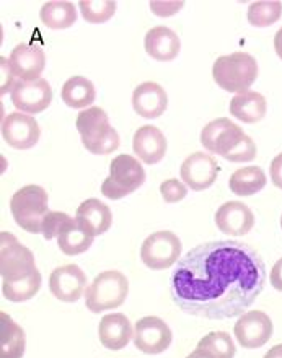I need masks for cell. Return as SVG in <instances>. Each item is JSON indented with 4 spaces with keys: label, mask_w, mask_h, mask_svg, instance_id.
I'll use <instances>...</instances> for the list:
<instances>
[{
    "label": "cell",
    "mask_w": 282,
    "mask_h": 358,
    "mask_svg": "<svg viewBox=\"0 0 282 358\" xmlns=\"http://www.w3.org/2000/svg\"><path fill=\"white\" fill-rule=\"evenodd\" d=\"M41 288V273L34 271L29 275L12 282H2V293L8 301L22 303L31 300Z\"/></svg>",
    "instance_id": "30"
},
{
    "label": "cell",
    "mask_w": 282,
    "mask_h": 358,
    "mask_svg": "<svg viewBox=\"0 0 282 358\" xmlns=\"http://www.w3.org/2000/svg\"><path fill=\"white\" fill-rule=\"evenodd\" d=\"M129 280L120 271H105L93 278L85 292V305L92 313H103L125 305Z\"/></svg>",
    "instance_id": "5"
},
{
    "label": "cell",
    "mask_w": 282,
    "mask_h": 358,
    "mask_svg": "<svg viewBox=\"0 0 282 358\" xmlns=\"http://www.w3.org/2000/svg\"><path fill=\"white\" fill-rule=\"evenodd\" d=\"M282 17V2L278 0H260V2L250 3L248 23L255 28H268L271 24L278 23Z\"/></svg>",
    "instance_id": "31"
},
{
    "label": "cell",
    "mask_w": 282,
    "mask_h": 358,
    "mask_svg": "<svg viewBox=\"0 0 282 358\" xmlns=\"http://www.w3.org/2000/svg\"><path fill=\"white\" fill-rule=\"evenodd\" d=\"M98 337L108 350H121L134 339V327L129 317L122 313H113L101 317L98 324Z\"/></svg>",
    "instance_id": "19"
},
{
    "label": "cell",
    "mask_w": 282,
    "mask_h": 358,
    "mask_svg": "<svg viewBox=\"0 0 282 358\" xmlns=\"http://www.w3.org/2000/svg\"><path fill=\"white\" fill-rule=\"evenodd\" d=\"M146 182V171L137 158L132 155H118L110 163V176L101 184V194L111 201L129 196Z\"/></svg>",
    "instance_id": "6"
},
{
    "label": "cell",
    "mask_w": 282,
    "mask_h": 358,
    "mask_svg": "<svg viewBox=\"0 0 282 358\" xmlns=\"http://www.w3.org/2000/svg\"><path fill=\"white\" fill-rule=\"evenodd\" d=\"M256 153H258V150H256V143L253 142V138L250 136H245L244 141L225 157V160L232 163H248L255 160Z\"/></svg>",
    "instance_id": "35"
},
{
    "label": "cell",
    "mask_w": 282,
    "mask_h": 358,
    "mask_svg": "<svg viewBox=\"0 0 282 358\" xmlns=\"http://www.w3.org/2000/svg\"><path fill=\"white\" fill-rule=\"evenodd\" d=\"M134 345L147 355H158L168 350L173 342V332L158 316L141 317L134 326Z\"/></svg>",
    "instance_id": "11"
},
{
    "label": "cell",
    "mask_w": 282,
    "mask_h": 358,
    "mask_svg": "<svg viewBox=\"0 0 282 358\" xmlns=\"http://www.w3.org/2000/svg\"><path fill=\"white\" fill-rule=\"evenodd\" d=\"M216 225L224 235L245 236L253 230L255 213L244 202H224L216 212Z\"/></svg>",
    "instance_id": "16"
},
{
    "label": "cell",
    "mask_w": 282,
    "mask_h": 358,
    "mask_svg": "<svg viewBox=\"0 0 282 358\" xmlns=\"http://www.w3.org/2000/svg\"><path fill=\"white\" fill-rule=\"evenodd\" d=\"M281 228H282V215H281Z\"/></svg>",
    "instance_id": "42"
},
{
    "label": "cell",
    "mask_w": 282,
    "mask_h": 358,
    "mask_svg": "<svg viewBox=\"0 0 282 358\" xmlns=\"http://www.w3.org/2000/svg\"><path fill=\"white\" fill-rule=\"evenodd\" d=\"M269 176H271V181H273L274 186L282 191V153L276 155L273 158V162H271Z\"/></svg>",
    "instance_id": "38"
},
{
    "label": "cell",
    "mask_w": 282,
    "mask_h": 358,
    "mask_svg": "<svg viewBox=\"0 0 282 358\" xmlns=\"http://www.w3.org/2000/svg\"><path fill=\"white\" fill-rule=\"evenodd\" d=\"M41 22L51 29H67L77 22V8L72 2H46L39 10Z\"/></svg>",
    "instance_id": "28"
},
{
    "label": "cell",
    "mask_w": 282,
    "mask_h": 358,
    "mask_svg": "<svg viewBox=\"0 0 282 358\" xmlns=\"http://www.w3.org/2000/svg\"><path fill=\"white\" fill-rule=\"evenodd\" d=\"M181 241L170 230L152 233L141 246V259L152 271H163L176 264L181 256Z\"/></svg>",
    "instance_id": "8"
},
{
    "label": "cell",
    "mask_w": 282,
    "mask_h": 358,
    "mask_svg": "<svg viewBox=\"0 0 282 358\" xmlns=\"http://www.w3.org/2000/svg\"><path fill=\"white\" fill-rule=\"evenodd\" d=\"M258 62L248 52H232L216 59L212 66V78L216 85L229 93L250 92L258 78Z\"/></svg>",
    "instance_id": "3"
},
{
    "label": "cell",
    "mask_w": 282,
    "mask_h": 358,
    "mask_svg": "<svg viewBox=\"0 0 282 358\" xmlns=\"http://www.w3.org/2000/svg\"><path fill=\"white\" fill-rule=\"evenodd\" d=\"M274 51L282 61V27H281V29H278V33H276V36H274Z\"/></svg>",
    "instance_id": "40"
},
{
    "label": "cell",
    "mask_w": 282,
    "mask_h": 358,
    "mask_svg": "<svg viewBox=\"0 0 282 358\" xmlns=\"http://www.w3.org/2000/svg\"><path fill=\"white\" fill-rule=\"evenodd\" d=\"M143 46L152 59L160 62H170L180 54L181 41L178 34L168 27H153L147 31Z\"/></svg>",
    "instance_id": "22"
},
{
    "label": "cell",
    "mask_w": 282,
    "mask_h": 358,
    "mask_svg": "<svg viewBox=\"0 0 282 358\" xmlns=\"http://www.w3.org/2000/svg\"><path fill=\"white\" fill-rule=\"evenodd\" d=\"M61 98L69 108L85 109L95 101L97 90L92 80L82 76H76L64 83Z\"/></svg>",
    "instance_id": "27"
},
{
    "label": "cell",
    "mask_w": 282,
    "mask_h": 358,
    "mask_svg": "<svg viewBox=\"0 0 282 358\" xmlns=\"http://www.w3.org/2000/svg\"><path fill=\"white\" fill-rule=\"evenodd\" d=\"M76 222L87 235L92 238L100 236L111 228V208L98 199H87L77 208Z\"/></svg>",
    "instance_id": "18"
},
{
    "label": "cell",
    "mask_w": 282,
    "mask_h": 358,
    "mask_svg": "<svg viewBox=\"0 0 282 358\" xmlns=\"http://www.w3.org/2000/svg\"><path fill=\"white\" fill-rule=\"evenodd\" d=\"M72 220L73 218L64 212H49L43 220L41 235L46 238V240H54V238L57 240V236L61 235V231Z\"/></svg>",
    "instance_id": "33"
},
{
    "label": "cell",
    "mask_w": 282,
    "mask_h": 358,
    "mask_svg": "<svg viewBox=\"0 0 282 358\" xmlns=\"http://www.w3.org/2000/svg\"><path fill=\"white\" fill-rule=\"evenodd\" d=\"M87 275L77 264H66L54 268L49 277V290L52 296L64 303H76L85 295Z\"/></svg>",
    "instance_id": "12"
},
{
    "label": "cell",
    "mask_w": 282,
    "mask_h": 358,
    "mask_svg": "<svg viewBox=\"0 0 282 358\" xmlns=\"http://www.w3.org/2000/svg\"><path fill=\"white\" fill-rule=\"evenodd\" d=\"M76 126L83 147L93 155H110L120 148V136L110 124V117L103 108L83 109L78 113Z\"/></svg>",
    "instance_id": "2"
},
{
    "label": "cell",
    "mask_w": 282,
    "mask_h": 358,
    "mask_svg": "<svg viewBox=\"0 0 282 358\" xmlns=\"http://www.w3.org/2000/svg\"><path fill=\"white\" fill-rule=\"evenodd\" d=\"M273 321L261 310L246 311L237 320L234 334L244 349H260L273 337Z\"/></svg>",
    "instance_id": "10"
},
{
    "label": "cell",
    "mask_w": 282,
    "mask_h": 358,
    "mask_svg": "<svg viewBox=\"0 0 282 358\" xmlns=\"http://www.w3.org/2000/svg\"><path fill=\"white\" fill-rule=\"evenodd\" d=\"M48 192L38 184H28L18 189L10 201V212L13 220L22 230L38 235L41 233V225L44 217L48 215Z\"/></svg>",
    "instance_id": "4"
},
{
    "label": "cell",
    "mask_w": 282,
    "mask_h": 358,
    "mask_svg": "<svg viewBox=\"0 0 282 358\" xmlns=\"http://www.w3.org/2000/svg\"><path fill=\"white\" fill-rule=\"evenodd\" d=\"M266 271L255 250L239 241H209L178 261L171 298L188 315L204 320L241 316L258 300Z\"/></svg>",
    "instance_id": "1"
},
{
    "label": "cell",
    "mask_w": 282,
    "mask_h": 358,
    "mask_svg": "<svg viewBox=\"0 0 282 358\" xmlns=\"http://www.w3.org/2000/svg\"><path fill=\"white\" fill-rule=\"evenodd\" d=\"M27 337L22 326L7 313H0V358H23Z\"/></svg>",
    "instance_id": "24"
},
{
    "label": "cell",
    "mask_w": 282,
    "mask_h": 358,
    "mask_svg": "<svg viewBox=\"0 0 282 358\" xmlns=\"http://www.w3.org/2000/svg\"><path fill=\"white\" fill-rule=\"evenodd\" d=\"M2 137L15 150H28L38 143L41 129L33 116L15 111L3 119Z\"/></svg>",
    "instance_id": "13"
},
{
    "label": "cell",
    "mask_w": 282,
    "mask_h": 358,
    "mask_svg": "<svg viewBox=\"0 0 282 358\" xmlns=\"http://www.w3.org/2000/svg\"><path fill=\"white\" fill-rule=\"evenodd\" d=\"M266 182H268V178H266L263 168L244 166L230 176L229 187L235 196L250 197L263 191Z\"/></svg>",
    "instance_id": "26"
},
{
    "label": "cell",
    "mask_w": 282,
    "mask_h": 358,
    "mask_svg": "<svg viewBox=\"0 0 282 358\" xmlns=\"http://www.w3.org/2000/svg\"><path fill=\"white\" fill-rule=\"evenodd\" d=\"M263 358H282V344H278L273 349H269Z\"/></svg>",
    "instance_id": "41"
},
{
    "label": "cell",
    "mask_w": 282,
    "mask_h": 358,
    "mask_svg": "<svg viewBox=\"0 0 282 358\" xmlns=\"http://www.w3.org/2000/svg\"><path fill=\"white\" fill-rule=\"evenodd\" d=\"M246 134L241 131L239 124L232 122L227 117H219L206 124L201 132V143L206 150L225 158L239 143L244 141Z\"/></svg>",
    "instance_id": "9"
},
{
    "label": "cell",
    "mask_w": 282,
    "mask_h": 358,
    "mask_svg": "<svg viewBox=\"0 0 282 358\" xmlns=\"http://www.w3.org/2000/svg\"><path fill=\"white\" fill-rule=\"evenodd\" d=\"M78 7L83 20L93 24L106 23L116 13L115 0H80Z\"/></svg>",
    "instance_id": "32"
},
{
    "label": "cell",
    "mask_w": 282,
    "mask_h": 358,
    "mask_svg": "<svg viewBox=\"0 0 282 358\" xmlns=\"http://www.w3.org/2000/svg\"><path fill=\"white\" fill-rule=\"evenodd\" d=\"M269 282L273 285L274 290L282 292V257L276 261V264L271 268L269 273Z\"/></svg>",
    "instance_id": "39"
},
{
    "label": "cell",
    "mask_w": 282,
    "mask_h": 358,
    "mask_svg": "<svg viewBox=\"0 0 282 358\" xmlns=\"http://www.w3.org/2000/svg\"><path fill=\"white\" fill-rule=\"evenodd\" d=\"M52 101V88L48 80L39 78L34 82H17L12 90V103L20 113L39 114L46 111Z\"/></svg>",
    "instance_id": "15"
},
{
    "label": "cell",
    "mask_w": 282,
    "mask_h": 358,
    "mask_svg": "<svg viewBox=\"0 0 282 358\" xmlns=\"http://www.w3.org/2000/svg\"><path fill=\"white\" fill-rule=\"evenodd\" d=\"M230 114L244 124H256L263 121L268 111V101L258 92H245L230 99Z\"/></svg>",
    "instance_id": "23"
},
{
    "label": "cell",
    "mask_w": 282,
    "mask_h": 358,
    "mask_svg": "<svg viewBox=\"0 0 282 358\" xmlns=\"http://www.w3.org/2000/svg\"><path fill=\"white\" fill-rule=\"evenodd\" d=\"M38 271L31 250L23 246L15 235L8 231L0 233V275L2 282L23 278Z\"/></svg>",
    "instance_id": "7"
},
{
    "label": "cell",
    "mask_w": 282,
    "mask_h": 358,
    "mask_svg": "<svg viewBox=\"0 0 282 358\" xmlns=\"http://www.w3.org/2000/svg\"><path fill=\"white\" fill-rule=\"evenodd\" d=\"M160 196L167 203H178L188 196V186L180 179H167L160 184Z\"/></svg>",
    "instance_id": "34"
},
{
    "label": "cell",
    "mask_w": 282,
    "mask_h": 358,
    "mask_svg": "<svg viewBox=\"0 0 282 358\" xmlns=\"http://www.w3.org/2000/svg\"><path fill=\"white\" fill-rule=\"evenodd\" d=\"M235 354V342L229 332L214 331L202 337L186 358H234Z\"/></svg>",
    "instance_id": "25"
},
{
    "label": "cell",
    "mask_w": 282,
    "mask_h": 358,
    "mask_svg": "<svg viewBox=\"0 0 282 358\" xmlns=\"http://www.w3.org/2000/svg\"><path fill=\"white\" fill-rule=\"evenodd\" d=\"M132 108L143 119L160 117L168 108V94L155 82H143L132 92Z\"/></svg>",
    "instance_id": "20"
},
{
    "label": "cell",
    "mask_w": 282,
    "mask_h": 358,
    "mask_svg": "<svg viewBox=\"0 0 282 358\" xmlns=\"http://www.w3.org/2000/svg\"><path fill=\"white\" fill-rule=\"evenodd\" d=\"M0 67H2V96L5 93H12L13 87L17 85V77H15V73L12 71V67H10V62L8 59L5 57H0Z\"/></svg>",
    "instance_id": "37"
},
{
    "label": "cell",
    "mask_w": 282,
    "mask_h": 358,
    "mask_svg": "<svg viewBox=\"0 0 282 358\" xmlns=\"http://www.w3.org/2000/svg\"><path fill=\"white\" fill-rule=\"evenodd\" d=\"M8 62L18 82H34L39 80L46 67V54L36 44H18Z\"/></svg>",
    "instance_id": "17"
},
{
    "label": "cell",
    "mask_w": 282,
    "mask_h": 358,
    "mask_svg": "<svg viewBox=\"0 0 282 358\" xmlns=\"http://www.w3.org/2000/svg\"><path fill=\"white\" fill-rule=\"evenodd\" d=\"M132 150L142 163L157 165L167 153V137L155 126H142L132 137Z\"/></svg>",
    "instance_id": "21"
},
{
    "label": "cell",
    "mask_w": 282,
    "mask_h": 358,
    "mask_svg": "<svg viewBox=\"0 0 282 358\" xmlns=\"http://www.w3.org/2000/svg\"><path fill=\"white\" fill-rule=\"evenodd\" d=\"M219 171L220 168L214 158L207 153L195 152L181 163L180 176L191 191L201 192L209 189L217 181Z\"/></svg>",
    "instance_id": "14"
},
{
    "label": "cell",
    "mask_w": 282,
    "mask_h": 358,
    "mask_svg": "<svg viewBox=\"0 0 282 358\" xmlns=\"http://www.w3.org/2000/svg\"><path fill=\"white\" fill-rule=\"evenodd\" d=\"M150 10L153 15L157 17L167 18V17H173V15L180 12V10L185 7V2H158V0H152L150 3Z\"/></svg>",
    "instance_id": "36"
},
{
    "label": "cell",
    "mask_w": 282,
    "mask_h": 358,
    "mask_svg": "<svg viewBox=\"0 0 282 358\" xmlns=\"http://www.w3.org/2000/svg\"><path fill=\"white\" fill-rule=\"evenodd\" d=\"M93 238L77 225L76 218L57 236V245L66 256H78L90 250Z\"/></svg>",
    "instance_id": "29"
}]
</instances>
